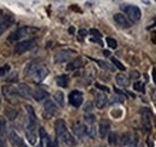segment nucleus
<instances>
[{
    "mask_svg": "<svg viewBox=\"0 0 156 147\" xmlns=\"http://www.w3.org/2000/svg\"><path fill=\"white\" fill-rule=\"evenodd\" d=\"M9 138H10V140H11V142H12V145L16 147H28L25 145V142H24V140L20 138V135L15 131V130H12V131H10V135H9Z\"/></svg>",
    "mask_w": 156,
    "mask_h": 147,
    "instance_id": "obj_19",
    "label": "nucleus"
},
{
    "mask_svg": "<svg viewBox=\"0 0 156 147\" xmlns=\"http://www.w3.org/2000/svg\"><path fill=\"white\" fill-rule=\"evenodd\" d=\"M131 77H132V78H138V77H139V73H138V71H132Z\"/></svg>",
    "mask_w": 156,
    "mask_h": 147,
    "instance_id": "obj_37",
    "label": "nucleus"
},
{
    "mask_svg": "<svg viewBox=\"0 0 156 147\" xmlns=\"http://www.w3.org/2000/svg\"><path fill=\"white\" fill-rule=\"evenodd\" d=\"M55 82H57V85H58L59 87H61V88H66V87H69L70 78H69L67 75H60V76H57Z\"/></svg>",
    "mask_w": 156,
    "mask_h": 147,
    "instance_id": "obj_24",
    "label": "nucleus"
},
{
    "mask_svg": "<svg viewBox=\"0 0 156 147\" xmlns=\"http://www.w3.org/2000/svg\"><path fill=\"white\" fill-rule=\"evenodd\" d=\"M95 86L98 87V89H101V91H105V92H109V88H108V87H106V86H102V85H98V83H96Z\"/></svg>",
    "mask_w": 156,
    "mask_h": 147,
    "instance_id": "obj_36",
    "label": "nucleus"
},
{
    "mask_svg": "<svg viewBox=\"0 0 156 147\" xmlns=\"http://www.w3.org/2000/svg\"><path fill=\"white\" fill-rule=\"evenodd\" d=\"M103 55H106V57H108L109 55V51H103Z\"/></svg>",
    "mask_w": 156,
    "mask_h": 147,
    "instance_id": "obj_40",
    "label": "nucleus"
},
{
    "mask_svg": "<svg viewBox=\"0 0 156 147\" xmlns=\"http://www.w3.org/2000/svg\"><path fill=\"white\" fill-rule=\"evenodd\" d=\"M111 60H112V63H113V64H114V65L117 66L118 69H120V70H122V71L125 70V66H124V65H122V64H121V63H120V62L118 60L117 58H114V57H112V58H111Z\"/></svg>",
    "mask_w": 156,
    "mask_h": 147,
    "instance_id": "obj_30",
    "label": "nucleus"
},
{
    "mask_svg": "<svg viewBox=\"0 0 156 147\" xmlns=\"http://www.w3.org/2000/svg\"><path fill=\"white\" fill-rule=\"evenodd\" d=\"M113 19H114V22L118 24V27H120L122 29H127V28L131 27V23L129 22V19L126 18L122 13H115Z\"/></svg>",
    "mask_w": 156,
    "mask_h": 147,
    "instance_id": "obj_15",
    "label": "nucleus"
},
{
    "mask_svg": "<svg viewBox=\"0 0 156 147\" xmlns=\"http://www.w3.org/2000/svg\"><path fill=\"white\" fill-rule=\"evenodd\" d=\"M155 25H156V16H155V18H154V22L151 23V25L148 27V29H150V28H153V27H155Z\"/></svg>",
    "mask_w": 156,
    "mask_h": 147,
    "instance_id": "obj_39",
    "label": "nucleus"
},
{
    "mask_svg": "<svg viewBox=\"0 0 156 147\" xmlns=\"http://www.w3.org/2000/svg\"><path fill=\"white\" fill-rule=\"evenodd\" d=\"M7 138V123L5 117H0V144L5 145Z\"/></svg>",
    "mask_w": 156,
    "mask_h": 147,
    "instance_id": "obj_18",
    "label": "nucleus"
},
{
    "mask_svg": "<svg viewBox=\"0 0 156 147\" xmlns=\"http://www.w3.org/2000/svg\"><path fill=\"white\" fill-rule=\"evenodd\" d=\"M78 34H79V37H80V39H84V37L88 35V32H87L85 29H80V30L78 32Z\"/></svg>",
    "mask_w": 156,
    "mask_h": 147,
    "instance_id": "obj_35",
    "label": "nucleus"
},
{
    "mask_svg": "<svg viewBox=\"0 0 156 147\" xmlns=\"http://www.w3.org/2000/svg\"><path fill=\"white\" fill-rule=\"evenodd\" d=\"M48 74H49L48 69L40 63L33 62L27 66V76L35 83H41L48 76Z\"/></svg>",
    "mask_w": 156,
    "mask_h": 147,
    "instance_id": "obj_3",
    "label": "nucleus"
},
{
    "mask_svg": "<svg viewBox=\"0 0 156 147\" xmlns=\"http://www.w3.org/2000/svg\"><path fill=\"white\" fill-rule=\"evenodd\" d=\"M108 104V98L103 92H98L95 95V106L98 109H103Z\"/></svg>",
    "mask_w": 156,
    "mask_h": 147,
    "instance_id": "obj_16",
    "label": "nucleus"
},
{
    "mask_svg": "<svg viewBox=\"0 0 156 147\" xmlns=\"http://www.w3.org/2000/svg\"><path fill=\"white\" fill-rule=\"evenodd\" d=\"M120 9L121 11H124L125 15H127V17L130 18L131 22H138L142 16V12L139 10V7L136 5H130V4H121L120 5Z\"/></svg>",
    "mask_w": 156,
    "mask_h": 147,
    "instance_id": "obj_5",
    "label": "nucleus"
},
{
    "mask_svg": "<svg viewBox=\"0 0 156 147\" xmlns=\"http://www.w3.org/2000/svg\"><path fill=\"white\" fill-rule=\"evenodd\" d=\"M140 118H142V128L144 131H150L153 127V115L148 107H143L140 110Z\"/></svg>",
    "mask_w": 156,
    "mask_h": 147,
    "instance_id": "obj_6",
    "label": "nucleus"
},
{
    "mask_svg": "<svg viewBox=\"0 0 156 147\" xmlns=\"http://www.w3.org/2000/svg\"><path fill=\"white\" fill-rule=\"evenodd\" d=\"M31 95L34 96V99H35L36 101H42V100H47V98H48V92L44 91V89H42V88H36V89L33 92Z\"/></svg>",
    "mask_w": 156,
    "mask_h": 147,
    "instance_id": "obj_23",
    "label": "nucleus"
},
{
    "mask_svg": "<svg viewBox=\"0 0 156 147\" xmlns=\"http://www.w3.org/2000/svg\"><path fill=\"white\" fill-rule=\"evenodd\" d=\"M0 147H6L5 145H2V144H0Z\"/></svg>",
    "mask_w": 156,
    "mask_h": 147,
    "instance_id": "obj_41",
    "label": "nucleus"
},
{
    "mask_svg": "<svg viewBox=\"0 0 156 147\" xmlns=\"http://www.w3.org/2000/svg\"><path fill=\"white\" fill-rule=\"evenodd\" d=\"M138 140L137 136L132 133H125L119 138L118 145L120 147H137Z\"/></svg>",
    "mask_w": 156,
    "mask_h": 147,
    "instance_id": "obj_7",
    "label": "nucleus"
},
{
    "mask_svg": "<svg viewBox=\"0 0 156 147\" xmlns=\"http://www.w3.org/2000/svg\"><path fill=\"white\" fill-rule=\"evenodd\" d=\"M89 33H90V35H91V36H94V39H98V40H101V37H102V34L98 32V29H91Z\"/></svg>",
    "mask_w": 156,
    "mask_h": 147,
    "instance_id": "obj_33",
    "label": "nucleus"
},
{
    "mask_svg": "<svg viewBox=\"0 0 156 147\" xmlns=\"http://www.w3.org/2000/svg\"><path fill=\"white\" fill-rule=\"evenodd\" d=\"M151 75H153V80H154V82H155V85H156V70H153Z\"/></svg>",
    "mask_w": 156,
    "mask_h": 147,
    "instance_id": "obj_38",
    "label": "nucleus"
},
{
    "mask_svg": "<svg viewBox=\"0 0 156 147\" xmlns=\"http://www.w3.org/2000/svg\"><path fill=\"white\" fill-rule=\"evenodd\" d=\"M13 22H15V18H13L12 15H10V13L0 10V35L5 30H7L13 24Z\"/></svg>",
    "mask_w": 156,
    "mask_h": 147,
    "instance_id": "obj_9",
    "label": "nucleus"
},
{
    "mask_svg": "<svg viewBox=\"0 0 156 147\" xmlns=\"http://www.w3.org/2000/svg\"><path fill=\"white\" fill-rule=\"evenodd\" d=\"M83 65H84V60H83V58L77 57V58H75V59H72V60H70V62L67 63L66 70H67V71H75V70L80 69Z\"/></svg>",
    "mask_w": 156,
    "mask_h": 147,
    "instance_id": "obj_14",
    "label": "nucleus"
},
{
    "mask_svg": "<svg viewBox=\"0 0 156 147\" xmlns=\"http://www.w3.org/2000/svg\"><path fill=\"white\" fill-rule=\"evenodd\" d=\"M35 32H37L36 28L22 27V28H18L15 33H12L10 36L7 37V41H9V42H12V43H17V42H20V41L28 40V37L31 36Z\"/></svg>",
    "mask_w": 156,
    "mask_h": 147,
    "instance_id": "obj_4",
    "label": "nucleus"
},
{
    "mask_svg": "<svg viewBox=\"0 0 156 147\" xmlns=\"http://www.w3.org/2000/svg\"><path fill=\"white\" fill-rule=\"evenodd\" d=\"M119 142V136H118L117 133H111L109 134V145L112 146H115Z\"/></svg>",
    "mask_w": 156,
    "mask_h": 147,
    "instance_id": "obj_29",
    "label": "nucleus"
},
{
    "mask_svg": "<svg viewBox=\"0 0 156 147\" xmlns=\"http://www.w3.org/2000/svg\"><path fill=\"white\" fill-rule=\"evenodd\" d=\"M76 53V51L70 50V48H65V50H60L54 55V62L57 64L60 63H65V62H70L72 55Z\"/></svg>",
    "mask_w": 156,
    "mask_h": 147,
    "instance_id": "obj_10",
    "label": "nucleus"
},
{
    "mask_svg": "<svg viewBox=\"0 0 156 147\" xmlns=\"http://www.w3.org/2000/svg\"><path fill=\"white\" fill-rule=\"evenodd\" d=\"M9 70H10V65H9V64H6V65L1 66V68H0V77L5 76L6 74L9 73Z\"/></svg>",
    "mask_w": 156,
    "mask_h": 147,
    "instance_id": "obj_34",
    "label": "nucleus"
},
{
    "mask_svg": "<svg viewBox=\"0 0 156 147\" xmlns=\"http://www.w3.org/2000/svg\"><path fill=\"white\" fill-rule=\"evenodd\" d=\"M133 89H135L136 92L144 93V91H145V83L142 82V81H136V82L133 83Z\"/></svg>",
    "mask_w": 156,
    "mask_h": 147,
    "instance_id": "obj_26",
    "label": "nucleus"
},
{
    "mask_svg": "<svg viewBox=\"0 0 156 147\" xmlns=\"http://www.w3.org/2000/svg\"><path fill=\"white\" fill-rule=\"evenodd\" d=\"M107 43H108V46H109L111 48H113V50H115L118 47L117 41H115L114 39H112V37H107Z\"/></svg>",
    "mask_w": 156,
    "mask_h": 147,
    "instance_id": "obj_31",
    "label": "nucleus"
},
{
    "mask_svg": "<svg viewBox=\"0 0 156 147\" xmlns=\"http://www.w3.org/2000/svg\"><path fill=\"white\" fill-rule=\"evenodd\" d=\"M36 46V42L35 40H31V39H28V40H24V41H20L17 42L16 46H15V52L17 55H23L28 51H31L34 47Z\"/></svg>",
    "mask_w": 156,
    "mask_h": 147,
    "instance_id": "obj_8",
    "label": "nucleus"
},
{
    "mask_svg": "<svg viewBox=\"0 0 156 147\" xmlns=\"http://www.w3.org/2000/svg\"><path fill=\"white\" fill-rule=\"evenodd\" d=\"M40 138H41V142H40V145L37 147H42L43 144H44V142L47 141V139H48V135H47L46 130L43 128H40Z\"/></svg>",
    "mask_w": 156,
    "mask_h": 147,
    "instance_id": "obj_28",
    "label": "nucleus"
},
{
    "mask_svg": "<svg viewBox=\"0 0 156 147\" xmlns=\"http://www.w3.org/2000/svg\"><path fill=\"white\" fill-rule=\"evenodd\" d=\"M54 99L55 101L58 103L60 106H64L65 105V100H64V93L62 92H57L54 94Z\"/></svg>",
    "mask_w": 156,
    "mask_h": 147,
    "instance_id": "obj_27",
    "label": "nucleus"
},
{
    "mask_svg": "<svg viewBox=\"0 0 156 147\" xmlns=\"http://www.w3.org/2000/svg\"><path fill=\"white\" fill-rule=\"evenodd\" d=\"M43 110H44V113H46L47 117H53L58 112V106L53 100L47 99L43 103Z\"/></svg>",
    "mask_w": 156,
    "mask_h": 147,
    "instance_id": "obj_13",
    "label": "nucleus"
},
{
    "mask_svg": "<svg viewBox=\"0 0 156 147\" xmlns=\"http://www.w3.org/2000/svg\"><path fill=\"white\" fill-rule=\"evenodd\" d=\"M115 81H117L118 86H120L122 88H127L130 86V78L125 74H118L115 76Z\"/></svg>",
    "mask_w": 156,
    "mask_h": 147,
    "instance_id": "obj_22",
    "label": "nucleus"
},
{
    "mask_svg": "<svg viewBox=\"0 0 156 147\" xmlns=\"http://www.w3.org/2000/svg\"><path fill=\"white\" fill-rule=\"evenodd\" d=\"M1 91H2L4 96H5L7 100H10V101H12V100L20 98V96H18L17 86H13V85H4L2 88H1Z\"/></svg>",
    "mask_w": 156,
    "mask_h": 147,
    "instance_id": "obj_11",
    "label": "nucleus"
},
{
    "mask_svg": "<svg viewBox=\"0 0 156 147\" xmlns=\"http://www.w3.org/2000/svg\"><path fill=\"white\" fill-rule=\"evenodd\" d=\"M109 129H111L109 122H108L107 119H101V122H100V124H98V135H100V138L105 139V138L108 135Z\"/></svg>",
    "mask_w": 156,
    "mask_h": 147,
    "instance_id": "obj_17",
    "label": "nucleus"
},
{
    "mask_svg": "<svg viewBox=\"0 0 156 147\" xmlns=\"http://www.w3.org/2000/svg\"><path fill=\"white\" fill-rule=\"evenodd\" d=\"M94 60L98 63L101 68H103V69H106V70H109V71H113V70H114V66H113L111 63H107V62L100 60V59H94Z\"/></svg>",
    "mask_w": 156,
    "mask_h": 147,
    "instance_id": "obj_25",
    "label": "nucleus"
},
{
    "mask_svg": "<svg viewBox=\"0 0 156 147\" xmlns=\"http://www.w3.org/2000/svg\"><path fill=\"white\" fill-rule=\"evenodd\" d=\"M83 100H84V96H83V93L80 91H72L69 94V101L73 107L82 106Z\"/></svg>",
    "mask_w": 156,
    "mask_h": 147,
    "instance_id": "obj_12",
    "label": "nucleus"
},
{
    "mask_svg": "<svg viewBox=\"0 0 156 147\" xmlns=\"http://www.w3.org/2000/svg\"><path fill=\"white\" fill-rule=\"evenodd\" d=\"M27 110V127H25V136L30 145H35L37 141V118L35 110L31 105L25 106Z\"/></svg>",
    "mask_w": 156,
    "mask_h": 147,
    "instance_id": "obj_1",
    "label": "nucleus"
},
{
    "mask_svg": "<svg viewBox=\"0 0 156 147\" xmlns=\"http://www.w3.org/2000/svg\"><path fill=\"white\" fill-rule=\"evenodd\" d=\"M46 147H59V144L57 140H51L49 138L46 141Z\"/></svg>",
    "mask_w": 156,
    "mask_h": 147,
    "instance_id": "obj_32",
    "label": "nucleus"
},
{
    "mask_svg": "<svg viewBox=\"0 0 156 147\" xmlns=\"http://www.w3.org/2000/svg\"><path fill=\"white\" fill-rule=\"evenodd\" d=\"M54 128H55V134H57L58 140H60L62 144H65L66 146L70 147H73L77 145L76 138L70 133V130L67 129V126H66L64 119H57L55 124H54Z\"/></svg>",
    "mask_w": 156,
    "mask_h": 147,
    "instance_id": "obj_2",
    "label": "nucleus"
},
{
    "mask_svg": "<svg viewBox=\"0 0 156 147\" xmlns=\"http://www.w3.org/2000/svg\"><path fill=\"white\" fill-rule=\"evenodd\" d=\"M17 89H18V96L20 98H24V99H28L31 96L33 91L30 89V87L28 85H24V83H20L17 85Z\"/></svg>",
    "mask_w": 156,
    "mask_h": 147,
    "instance_id": "obj_20",
    "label": "nucleus"
},
{
    "mask_svg": "<svg viewBox=\"0 0 156 147\" xmlns=\"http://www.w3.org/2000/svg\"><path fill=\"white\" fill-rule=\"evenodd\" d=\"M73 133H75V135L77 138H79V139H85L87 138V133H85L84 123H82V122L73 123Z\"/></svg>",
    "mask_w": 156,
    "mask_h": 147,
    "instance_id": "obj_21",
    "label": "nucleus"
}]
</instances>
